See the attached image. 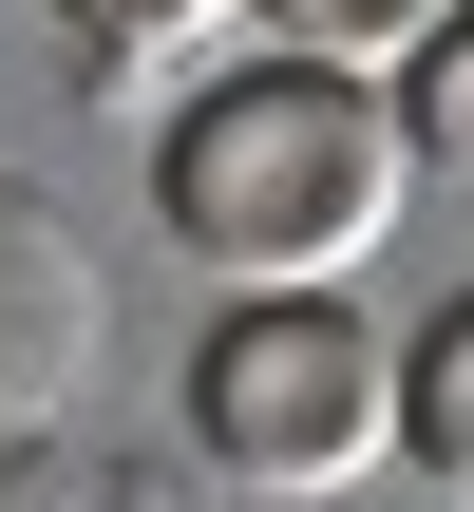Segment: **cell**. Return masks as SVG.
Wrapping results in <instances>:
<instances>
[{"mask_svg":"<svg viewBox=\"0 0 474 512\" xmlns=\"http://www.w3.org/2000/svg\"><path fill=\"white\" fill-rule=\"evenodd\" d=\"M399 133H418V190H474V0L399 57Z\"/></svg>","mask_w":474,"mask_h":512,"instance_id":"7","label":"cell"},{"mask_svg":"<svg viewBox=\"0 0 474 512\" xmlns=\"http://www.w3.org/2000/svg\"><path fill=\"white\" fill-rule=\"evenodd\" d=\"M190 456L228 494H361L399 456V342L342 285H228L190 342Z\"/></svg>","mask_w":474,"mask_h":512,"instance_id":"2","label":"cell"},{"mask_svg":"<svg viewBox=\"0 0 474 512\" xmlns=\"http://www.w3.org/2000/svg\"><path fill=\"white\" fill-rule=\"evenodd\" d=\"M399 209H418L399 76H342V57H228L152 133V228L209 285H342Z\"/></svg>","mask_w":474,"mask_h":512,"instance_id":"1","label":"cell"},{"mask_svg":"<svg viewBox=\"0 0 474 512\" xmlns=\"http://www.w3.org/2000/svg\"><path fill=\"white\" fill-rule=\"evenodd\" d=\"M437 19H456V0H266V38H285V57H342V76H399Z\"/></svg>","mask_w":474,"mask_h":512,"instance_id":"8","label":"cell"},{"mask_svg":"<svg viewBox=\"0 0 474 512\" xmlns=\"http://www.w3.org/2000/svg\"><path fill=\"white\" fill-rule=\"evenodd\" d=\"M0 512H190L152 456H114V437H19L0 456Z\"/></svg>","mask_w":474,"mask_h":512,"instance_id":"6","label":"cell"},{"mask_svg":"<svg viewBox=\"0 0 474 512\" xmlns=\"http://www.w3.org/2000/svg\"><path fill=\"white\" fill-rule=\"evenodd\" d=\"M57 38H76V76L114 95V76H152V57H190V38H228V19H266V0H38Z\"/></svg>","mask_w":474,"mask_h":512,"instance_id":"5","label":"cell"},{"mask_svg":"<svg viewBox=\"0 0 474 512\" xmlns=\"http://www.w3.org/2000/svg\"><path fill=\"white\" fill-rule=\"evenodd\" d=\"M95 323H114V285H95V247L57 228V190H19L0 171V456L76 399V361H95Z\"/></svg>","mask_w":474,"mask_h":512,"instance_id":"3","label":"cell"},{"mask_svg":"<svg viewBox=\"0 0 474 512\" xmlns=\"http://www.w3.org/2000/svg\"><path fill=\"white\" fill-rule=\"evenodd\" d=\"M399 456H418L437 494H474V285L399 342Z\"/></svg>","mask_w":474,"mask_h":512,"instance_id":"4","label":"cell"}]
</instances>
